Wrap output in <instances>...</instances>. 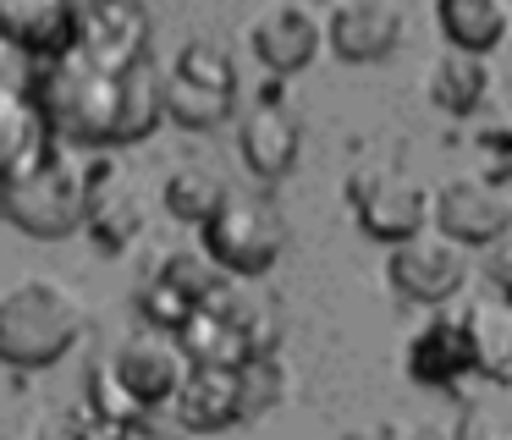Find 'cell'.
I'll return each mask as SVG.
<instances>
[{"label":"cell","mask_w":512,"mask_h":440,"mask_svg":"<svg viewBox=\"0 0 512 440\" xmlns=\"http://www.w3.org/2000/svg\"><path fill=\"white\" fill-rule=\"evenodd\" d=\"M83 413H89V418H105V424H133V418H155V413H149V407L122 385V374L111 369V358L89 369V402H83Z\"/></svg>","instance_id":"cell-26"},{"label":"cell","mask_w":512,"mask_h":440,"mask_svg":"<svg viewBox=\"0 0 512 440\" xmlns=\"http://www.w3.org/2000/svg\"><path fill=\"white\" fill-rule=\"evenodd\" d=\"M386 281L397 297L408 303H446V297L463 292L468 281V259H463V242L441 237V231H424L413 242H397L386 253Z\"/></svg>","instance_id":"cell-8"},{"label":"cell","mask_w":512,"mask_h":440,"mask_svg":"<svg viewBox=\"0 0 512 440\" xmlns=\"http://www.w3.org/2000/svg\"><path fill=\"white\" fill-rule=\"evenodd\" d=\"M485 88H490L485 55L457 50V44H446V50L435 55V66H430V99L446 110V116H474V110L485 105Z\"/></svg>","instance_id":"cell-19"},{"label":"cell","mask_w":512,"mask_h":440,"mask_svg":"<svg viewBox=\"0 0 512 440\" xmlns=\"http://www.w3.org/2000/svg\"><path fill=\"white\" fill-rule=\"evenodd\" d=\"M325 44L336 61H386L402 44V11L397 0H336L331 22H325Z\"/></svg>","instance_id":"cell-12"},{"label":"cell","mask_w":512,"mask_h":440,"mask_svg":"<svg viewBox=\"0 0 512 440\" xmlns=\"http://www.w3.org/2000/svg\"><path fill=\"white\" fill-rule=\"evenodd\" d=\"M166 116V72H160L155 61L133 66L127 72V110H122V143H138L149 138V132L160 127Z\"/></svg>","instance_id":"cell-24"},{"label":"cell","mask_w":512,"mask_h":440,"mask_svg":"<svg viewBox=\"0 0 512 440\" xmlns=\"http://www.w3.org/2000/svg\"><path fill=\"white\" fill-rule=\"evenodd\" d=\"M6 204H12V182L0 176V220H6Z\"/></svg>","instance_id":"cell-32"},{"label":"cell","mask_w":512,"mask_h":440,"mask_svg":"<svg viewBox=\"0 0 512 440\" xmlns=\"http://www.w3.org/2000/svg\"><path fill=\"white\" fill-rule=\"evenodd\" d=\"M435 231L463 248H490L512 231V198L490 176H452L435 187Z\"/></svg>","instance_id":"cell-9"},{"label":"cell","mask_w":512,"mask_h":440,"mask_svg":"<svg viewBox=\"0 0 512 440\" xmlns=\"http://www.w3.org/2000/svg\"><path fill=\"white\" fill-rule=\"evenodd\" d=\"M89 209H94V171L72 160L67 143H61L39 171L12 182L6 220L34 242H61V237L89 226Z\"/></svg>","instance_id":"cell-3"},{"label":"cell","mask_w":512,"mask_h":440,"mask_svg":"<svg viewBox=\"0 0 512 440\" xmlns=\"http://www.w3.org/2000/svg\"><path fill=\"white\" fill-rule=\"evenodd\" d=\"M347 440H364V435H347Z\"/></svg>","instance_id":"cell-33"},{"label":"cell","mask_w":512,"mask_h":440,"mask_svg":"<svg viewBox=\"0 0 512 440\" xmlns=\"http://www.w3.org/2000/svg\"><path fill=\"white\" fill-rule=\"evenodd\" d=\"M34 440H89V429H83V418H45V424L34 429Z\"/></svg>","instance_id":"cell-30"},{"label":"cell","mask_w":512,"mask_h":440,"mask_svg":"<svg viewBox=\"0 0 512 440\" xmlns=\"http://www.w3.org/2000/svg\"><path fill=\"white\" fill-rule=\"evenodd\" d=\"M485 275H490V292L512 297V231L501 242H490L485 248Z\"/></svg>","instance_id":"cell-29"},{"label":"cell","mask_w":512,"mask_h":440,"mask_svg":"<svg viewBox=\"0 0 512 440\" xmlns=\"http://www.w3.org/2000/svg\"><path fill=\"white\" fill-rule=\"evenodd\" d=\"M237 154H243L248 176H259V182L292 176V165H298V154H303L298 116H292L287 105H276V99L243 110V121H237Z\"/></svg>","instance_id":"cell-13"},{"label":"cell","mask_w":512,"mask_h":440,"mask_svg":"<svg viewBox=\"0 0 512 440\" xmlns=\"http://www.w3.org/2000/svg\"><path fill=\"white\" fill-rule=\"evenodd\" d=\"M0 33L28 55V61H61L72 55L78 33V0H0Z\"/></svg>","instance_id":"cell-16"},{"label":"cell","mask_w":512,"mask_h":440,"mask_svg":"<svg viewBox=\"0 0 512 440\" xmlns=\"http://www.w3.org/2000/svg\"><path fill=\"white\" fill-rule=\"evenodd\" d=\"M171 407H177V424L188 435H210V429L243 424V374L221 369V363H193Z\"/></svg>","instance_id":"cell-17"},{"label":"cell","mask_w":512,"mask_h":440,"mask_svg":"<svg viewBox=\"0 0 512 440\" xmlns=\"http://www.w3.org/2000/svg\"><path fill=\"white\" fill-rule=\"evenodd\" d=\"M199 242L232 281L265 275L287 248V215L265 193H232L210 220L199 226Z\"/></svg>","instance_id":"cell-4"},{"label":"cell","mask_w":512,"mask_h":440,"mask_svg":"<svg viewBox=\"0 0 512 440\" xmlns=\"http://www.w3.org/2000/svg\"><path fill=\"white\" fill-rule=\"evenodd\" d=\"M468 336H474V363L485 380H507L512 374V297L485 292L463 308Z\"/></svg>","instance_id":"cell-20"},{"label":"cell","mask_w":512,"mask_h":440,"mask_svg":"<svg viewBox=\"0 0 512 440\" xmlns=\"http://www.w3.org/2000/svg\"><path fill=\"white\" fill-rule=\"evenodd\" d=\"M226 198H232V187H226V176L215 171V165H193V160L171 165V176H166V209L177 220L204 226V220L226 204Z\"/></svg>","instance_id":"cell-21"},{"label":"cell","mask_w":512,"mask_h":440,"mask_svg":"<svg viewBox=\"0 0 512 440\" xmlns=\"http://www.w3.org/2000/svg\"><path fill=\"white\" fill-rule=\"evenodd\" d=\"M452 440H512V380H485L457 407Z\"/></svg>","instance_id":"cell-23"},{"label":"cell","mask_w":512,"mask_h":440,"mask_svg":"<svg viewBox=\"0 0 512 440\" xmlns=\"http://www.w3.org/2000/svg\"><path fill=\"white\" fill-rule=\"evenodd\" d=\"M248 44L276 77H292L320 55V22H314V11L303 0H276V6H265L254 17Z\"/></svg>","instance_id":"cell-14"},{"label":"cell","mask_w":512,"mask_h":440,"mask_svg":"<svg viewBox=\"0 0 512 440\" xmlns=\"http://www.w3.org/2000/svg\"><path fill=\"white\" fill-rule=\"evenodd\" d=\"M347 204L358 215V231L386 248L413 242L435 226V193L397 165H358L347 176Z\"/></svg>","instance_id":"cell-5"},{"label":"cell","mask_w":512,"mask_h":440,"mask_svg":"<svg viewBox=\"0 0 512 440\" xmlns=\"http://www.w3.org/2000/svg\"><path fill=\"white\" fill-rule=\"evenodd\" d=\"M89 171H94V209H89V231H94V242L100 248H127V242L138 237V204L127 193H116V165L111 160H89Z\"/></svg>","instance_id":"cell-22"},{"label":"cell","mask_w":512,"mask_h":440,"mask_svg":"<svg viewBox=\"0 0 512 440\" xmlns=\"http://www.w3.org/2000/svg\"><path fill=\"white\" fill-rule=\"evenodd\" d=\"M149 39H155V17L144 0H78L72 55L105 72H133L149 61Z\"/></svg>","instance_id":"cell-7"},{"label":"cell","mask_w":512,"mask_h":440,"mask_svg":"<svg viewBox=\"0 0 512 440\" xmlns=\"http://www.w3.org/2000/svg\"><path fill=\"white\" fill-rule=\"evenodd\" d=\"M402 374L430 391H452L463 374H479L474 363V336H468L463 314H435L402 341Z\"/></svg>","instance_id":"cell-11"},{"label":"cell","mask_w":512,"mask_h":440,"mask_svg":"<svg viewBox=\"0 0 512 440\" xmlns=\"http://www.w3.org/2000/svg\"><path fill=\"white\" fill-rule=\"evenodd\" d=\"M193 308H199V303H193V297L182 292L171 275H160V270L149 275L144 286H138V319H144L149 330H166V336H177V330L193 319Z\"/></svg>","instance_id":"cell-25"},{"label":"cell","mask_w":512,"mask_h":440,"mask_svg":"<svg viewBox=\"0 0 512 440\" xmlns=\"http://www.w3.org/2000/svg\"><path fill=\"white\" fill-rule=\"evenodd\" d=\"M56 149L61 143L39 110L34 88H0V176L17 182V176L39 171Z\"/></svg>","instance_id":"cell-15"},{"label":"cell","mask_w":512,"mask_h":440,"mask_svg":"<svg viewBox=\"0 0 512 440\" xmlns=\"http://www.w3.org/2000/svg\"><path fill=\"white\" fill-rule=\"evenodd\" d=\"M78 418L89 429V440H171L166 429H155V418H133V424H105V418H89V413Z\"/></svg>","instance_id":"cell-28"},{"label":"cell","mask_w":512,"mask_h":440,"mask_svg":"<svg viewBox=\"0 0 512 440\" xmlns=\"http://www.w3.org/2000/svg\"><path fill=\"white\" fill-rule=\"evenodd\" d=\"M435 22H441L446 44L490 55L512 28V6L507 0H435Z\"/></svg>","instance_id":"cell-18"},{"label":"cell","mask_w":512,"mask_h":440,"mask_svg":"<svg viewBox=\"0 0 512 440\" xmlns=\"http://www.w3.org/2000/svg\"><path fill=\"white\" fill-rule=\"evenodd\" d=\"M243 418H259L270 413V407L287 396V363H281V352H265V358H248L243 369Z\"/></svg>","instance_id":"cell-27"},{"label":"cell","mask_w":512,"mask_h":440,"mask_svg":"<svg viewBox=\"0 0 512 440\" xmlns=\"http://www.w3.org/2000/svg\"><path fill=\"white\" fill-rule=\"evenodd\" d=\"M34 99L56 143H67V149H116L122 143L127 72H105L83 55H61V61L39 66Z\"/></svg>","instance_id":"cell-1"},{"label":"cell","mask_w":512,"mask_h":440,"mask_svg":"<svg viewBox=\"0 0 512 440\" xmlns=\"http://www.w3.org/2000/svg\"><path fill=\"white\" fill-rule=\"evenodd\" d=\"M166 116L182 132H215L237 116V66L221 44H182L166 72Z\"/></svg>","instance_id":"cell-6"},{"label":"cell","mask_w":512,"mask_h":440,"mask_svg":"<svg viewBox=\"0 0 512 440\" xmlns=\"http://www.w3.org/2000/svg\"><path fill=\"white\" fill-rule=\"evenodd\" d=\"M89 330V308L56 275H28L0 292V363L6 369H50Z\"/></svg>","instance_id":"cell-2"},{"label":"cell","mask_w":512,"mask_h":440,"mask_svg":"<svg viewBox=\"0 0 512 440\" xmlns=\"http://www.w3.org/2000/svg\"><path fill=\"white\" fill-rule=\"evenodd\" d=\"M23 61H28V55L17 50L6 33H0V88H17V72H23Z\"/></svg>","instance_id":"cell-31"},{"label":"cell","mask_w":512,"mask_h":440,"mask_svg":"<svg viewBox=\"0 0 512 440\" xmlns=\"http://www.w3.org/2000/svg\"><path fill=\"white\" fill-rule=\"evenodd\" d=\"M111 369L122 374L127 391L155 413V407L177 402V391H182L193 363H188V352L177 347V336H166V330H133V336L116 341Z\"/></svg>","instance_id":"cell-10"}]
</instances>
